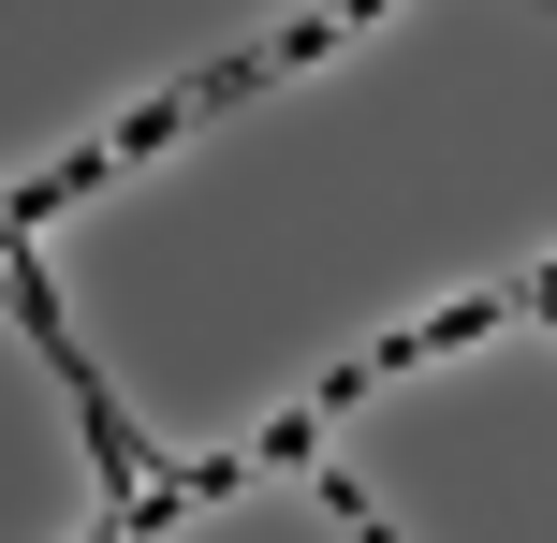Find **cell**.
<instances>
[{"instance_id":"cell-1","label":"cell","mask_w":557,"mask_h":543,"mask_svg":"<svg viewBox=\"0 0 557 543\" xmlns=\"http://www.w3.org/2000/svg\"><path fill=\"white\" fill-rule=\"evenodd\" d=\"M191 118H206V88H162V103H133V118H117L103 147H117V162H162V147L191 133Z\"/></svg>"},{"instance_id":"cell-2","label":"cell","mask_w":557,"mask_h":543,"mask_svg":"<svg viewBox=\"0 0 557 543\" xmlns=\"http://www.w3.org/2000/svg\"><path fill=\"white\" fill-rule=\"evenodd\" d=\"M323 427H337L323 397H308V411H278V427H250V470H308V456H323Z\"/></svg>"}]
</instances>
